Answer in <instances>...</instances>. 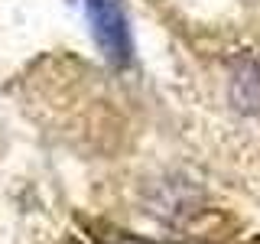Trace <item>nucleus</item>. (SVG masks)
Instances as JSON below:
<instances>
[{"mask_svg": "<svg viewBox=\"0 0 260 244\" xmlns=\"http://www.w3.org/2000/svg\"><path fill=\"white\" fill-rule=\"evenodd\" d=\"M88 4V20H91L94 39L101 46L104 59L111 65H127L130 62V26L120 0H85Z\"/></svg>", "mask_w": 260, "mask_h": 244, "instance_id": "nucleus-1", "label": "nucleus"}, {"mask_svg": "<svg viewBox=\"0 0 260 244\" xmlns=\"http://www.w3.org/2000/svg\"><path fill=\"white\" fill-rule=\"evenodd\" d=\"M117 244H146V241H137V238H124V241H117Z\"/></svg>", "mask_w": 260, "mask_h": 244, "instance_id": "nucleus-2", "label": "nucleus"}]
</instances>
